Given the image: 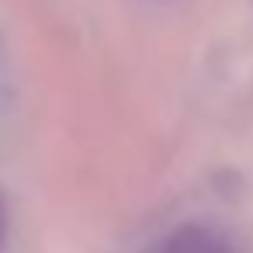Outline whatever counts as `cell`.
Here are the masks:
<instances>
[{"label": "cell", "mask_w": 253, "mask_h": 253, "mask_svg": "<svg viewBox=\"0 0 253 253\" xmlns=\"http://www.w3.org/2000/svg\"><path fill=\"white\" fill-rule=\"evenodd\" d=\"M149 253H232L229 239L208 225H180L163 236Z\"/></svg>", "instance_id": "6da1fadb"}, {"label": "cell", "mask_w": 253, "mask_h": 253, "mask_svg": "<svg viewBox=\"0 0 253 253\" xmlns=\"http://www.w3.org/2000/svg\"><path fill=\"white\" fill-rule=\"evenodd\" d=\"M4 239H7V201L0 194V246H4Z\"/></svg>", "instance_id": "7a4b0ae2"}]
</instances>
